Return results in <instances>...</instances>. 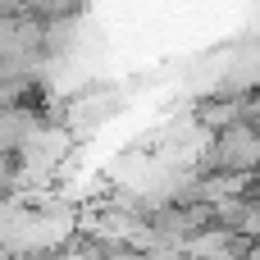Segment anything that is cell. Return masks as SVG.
Here are the masks:
<instances>
[{
  "label": "cell",
  "mask_w": 260,
  "mask_h": 260,
  "mask_svg": "<svg viewBox=\"0 0 260 260\" xmlns=\"http://www.w3.org/2000/svg\"><path fill=\"white\" fill-rule=\"evenodd\" d=\"M50 260H78V256H50Z\"/></svg>",
  "instance_id": "obj_1"
}]
</instances>
